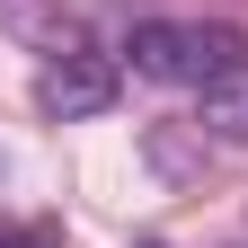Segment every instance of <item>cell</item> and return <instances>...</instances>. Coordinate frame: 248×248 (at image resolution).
<instances>
[{"mask_svg":"<svg viewBox=\"0 0 248 248\" xmlns=\"http://www.w3.org/2000/svg\"><path fill=\"white\" fill-rule=\"evenodd\" d=\"M124 53L160 89H231V80H248V36L231 18H142L124 36Z\"/></svg>","mask_w":248,"mask_h":248,"instance_id":"cell-1","label":"cell"},{"mask_svg":"<svg viewBox=\"0 0 248 248\" xmlns=\"http://www.w3.org/2000/svg\"><path fill=\"white\" fill-rule=\"evenodd\" d=\"M115 107V62L107 53H62L36 71V115L45 124H80V115H107Z\"/></svg>","mask_w":248,"mask_h":248,"instance_id":"cell-2","label":"cell"},{"mask_svg":"<svg viewBox=\"0 0 248 248\" xmlns=\"http://www.w3.org/2000/svg\"><path fill=\"white\" fill-rule=\"evenodd\" d=\"M0 27H9L18 45H36L45 62H62V53H98V45H89L80 0H0Z\"/></svg>","mask_w":248,"mask_h":248,"instance_id":"cell-3","label":"cell"},{"mask_svg":"<svg viewBox=\"0 0 248 248\" xmlns=\"http://www.w3.org/2000/svg\"><path fill=\"white\" fill-rule=\"evenodd\" d=\"M195 133H213V142H248V80L204 89V124H195Z\"/></svg>","mask_w":248,"mask_h":248,"instance_id":"cell-4","label":"cell"},{"mask_svg":"<svg viewBox=\"0 0 248 248\" xmlns=\"http://www.w3.org/2000/svg\"><path fill=\"white\" fill-rule=\"evenodd\" d=\"M0 248H9V239H0Z\"/></svg>","mask_w":248,"mask_h":248,"instance_id":"cell-5","label":"cell"}]
</instances>
